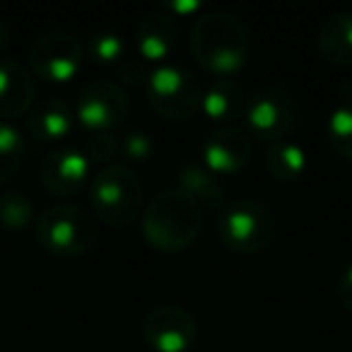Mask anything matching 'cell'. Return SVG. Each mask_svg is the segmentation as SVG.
<instances>
[{"mask_svg":"<svg viewBox=\"0 0 352 352\" xmlns=\"http://www.w3.org/2000/svg\"><path fill=\"white\" fill-rule=\"evenodd\" d=\"M36 239L49 254L60 256V258H75V256L92 251V246L97 244V217L82 206L60 203L39 215Z\"/></svg>","mask_w":352,"mask_h":352,"instance_id":"277c9868","label":"cell"},{"mask_svg":"<svg viewBox=\"0 0 352 352\" xmlns=\"http://www.w3.org/2000/svg\"><path fill=\"white\" fill-rule=\"evenodd\" d=\"M121 150V140L113 135V131L104 133H89L87 145H85V157L89 164H109Z\"/></svg>","mask_w":352,"mask_h":352,"instance_id":"603a6c76","label":"cell"},{"mask_svg":"<svg viewBox=\"0 0 352 352\" xmlns=\"http://www.w3.org/2000/svg\"><path fill=\"white\" fill-rule=\"evenodd\" d=\"M118 78L128 85H140V82H147L150 73H147L145 65H142L138 58H126L118 63Z\"/></svg>","mask_w":352,"mask_h":352,"instance_id":"484cf974","label":"cell"},{"mask_svg":"<svg viewBox=\"0 0 352 352\" xmlns=\"http://www.w3.org/2000/svg\"><path fill=\"white\" fill-rule=\"evenodd\" d=\"M338 297H340L342 307L352 311V263L342 270L340 280H338Z\"/></svg>","mask_w":352,"mask_h":352,"instance_id":"4316f807","label":"cell"},{"mask_svg":"<svg viewBox=\"0 0 352 352\" xmlns=\"http://www.w3.org/2000/svg\"><path fill=\"white\" fill-rule=\"evenodd\" d=\"M75 126V109L65 99L49 97L32 107L27 116V128L36 140H60Z\"/></svg>","mask_w":352,"mask_h":352,"instance_id":"9a60e30c","label":"cell"},{"mask_svg":"<svg viewBox=\"0 0 352 352\" xmlns=\"http://www.w3.org/2000/svg\"><path fill=\"white\" fill-rule=\"evenodd\" d=\"M25 160V138L15 126L0 121V184L12 179Z\"/></svg>","mask_w":352,"mask_h":352,"instance_id":"44dd1931","label":"cell"},{"mask_svg":"<svg viewBox=\"0 0 352 352\" xmlns=\"http://www.w3.org/2000/svg\"><path fill=\"white\" fill-rule=\"evenodd\" d=\"M34 97V73L15 58H0V118H17L30 113Z\"/></svg>","mask_w":352,"mask_h":352,"instance_id":"4fadbf2b","label":"cell"},{"mask_svg":"<svg viewBox=\"0 0 352 352\" xmlns=\"http://www.w3.org/2000/svg\"><path fill=\"white\" fill-rule=\"evenodd\" d=\"M85 49L75 34L65 30H51L39 34L30 46L32 73L49 82H68L82 68Z\"/></svg>","mask_w":352,"mask_h":352,"instance_id":"ba28073f","label":"cell"},{"mask_svg":"<svg viewBox=\"0 0 352 352\" xmlns=\"http://www.w3.org/2000/svg\"><path fill=\"white\" fill-rule=\"evenodd\" d=\"M8 41H10V27H8L6 22L0 20V49H3V46H6Z\"/></svg>","mask_w":352,"mask_h":352,"instance_id":"f1b7e54d","label":"cell"},{"mask_svg":"<svg viewBox=\"0 0 352 352\" xmlns=\"http://www.w3.org/2000/svg\"><path fill=\"white\" fill-rule=\"evenodd\" d=\"M263 164L275 182L289 184L294 179H299L304 174V169H307V152L297 142H289V140L270 142L265 147Z\"/></svg>","mask_w":352,"mask_h":352,"instance_id":"d6986e66","label":"cell"},{"mask_svg":"<svg viewBox=\"0 0 352 352\" xmlns=\"http://www.w3.org/2000/svg\"><path fill=\"white\" fill-rule=\"evenodd\" d=\"M196 336V318L179 304H157L142 318V338L155 352H186Z\"/></svg>","mask_w":352,"mask_h":352,"instance_id":"30bf717a","label":"cell"},{"mask_svg":"<svg viewBox=\"0 0 352 352\" xmlns=\"http://www.w3.org/2000/svg\"><path fill=\"white\" fill-rule=\"evenodd\" d=\"M275 217L261 201L239 198L217 212V236L234 254H258L273 241Z\"/></svg>","mask_w":352,"mask_h":352,"instance_id":"5b68a950","label":"cell"},{"mask_svg":"<svg viewBox=\"0 0 352 352\" xmlns=\"http://www.w3.org/2000/svg\"><path fill=\"white\" fill-rule=\"evenodd\" d=\"M171 10H176V15H184V12H191V10H198V3L196 0H191V3H169Z\"/></svg>","mask_w":352,"mask_h":352,"instance_id":"83f0119b","label":"cell"},{"mask_svg":"<svg viewBox=\"0 0 352 352\" xmlns=\"http://www.w3.org/2000/svg\"><path fill=\"white\" fill-rule=\"evenodd\" d=\"M131 113V102L123 87L111 80H94L87 82L75 102V118L89 133L113 131L121 126Z\"/></svg>","mask_w":352,"mask_h":352,"instance_id":"9c48e42d","label":"cell"},{"mask_svg":"<svg viewBox=\"0 0 352 352\" xmlns=\"http://www.w3.org/2000/svg\"><path fill=\"white\" fill-rule=\"evenodd\" d=\"M179 188L193 196L201 208H210V210L220 212L225 208V186L220 184L217 174H212L206 164H188L179 174Z\"/></svg>","mask_w":352,"mask_h":352,"instance_id":"ac0fdd59","label":"cell"},{"mask_svg":"<svg viewBox=\"0 0 352 352\" xmlns=\"http://www.w3.org/2000/svg\"><path fill=\"white\" fill-rule=\"evenodd\" d=\"M179 41V25L166 12H150L135 27V49L142 60H166Z\"/></svg>","mask_w":352,"mask_h":352,"instance_id":"5bb4252c","label":"cell"},{"mask_svg":"<svg viewBox=\"0 0 352 352\" xmlns=\"http://www.w3.org/2000/svg\"><path fill=\"white\" fill-rule=\"evenodd\" d=\"M147 99L160 116L169 121H186L201 109V85L186 68L164 63L147 78Z\"/></svg>","mask_w":352,"mask_h":352,"instance_id":"8992f818","label":"cell"},{"mask_svg":"<svg viewBox=\"0 0 352 352\" xmlns=\"http://www.w3.org/2000/svg\"><path fill=\"white\" fill-rule=\"evenodd\" d=\"M251 135L244 128L222 126L203 142V162L212 174H236L251 157Z\"/></svg>","mask_w":352,"mask_h":352,"instance_id":"7c38bea8","label":"cell"},{"mask_svg":"<svg viewBox=\"0 0 352 352\" xmlns=\"http://www.w3.org/2000/svg\"><path fill=\"white\" fill-rule=\"evenodd\" d=\"M89 54H92V58L102 60V63H113V60H118L123 54L121 34H113V32L94 34L92 41H89Z\"/></svg>","mask_w":352,"mask_h":352,"instance_id":"cb8c5ba5","label":"cell"},{"mask_svg":"<svg viewBox=\"0 0 352 352\" xmlns=\"http://www.w3.org/2000/svg\"><path fill=\"white\" fill-rule=\"evenodd\" d=\"M89 174V160L73 147L51 150L39 164V182L51 196L70 198L82 191Z\"/></svg>","mask_w":352,"mask_h":352,"instance_id":"8fae6325","label":"cell"},{"mask_svg":"<svg viewBox=\"0 0 352 352\" xmlns=\"http://www.w3.org/2000/svg\"><path fill=\"white\" fill-rule=\"evenodd\" d=\"M201 109L217 123H230L246 111V97L239 82L232 78H217L201 99Z\"/></svg>","mask_w":352,"mask_h":352,"instance_id":"e0dca14e","label":"cell"},{"mask_svg":"<svg viewBox=\"0 0 352 352\" xmlns=\"http://www.w3.org/2000/svg\"><path fill=\"white\" fill-rule=\"evenodd\" d=\"M203 227V208L184 188H164L142 210V234L164 254L184 251L198 239Z\"/></svg>","mask_w":352,"mask_h":352,"instance_id":"7a4b0ae2","label":"cell"},{"mask_svg":"<svg viewBox=\"0 0 352 352\" xmlns=\"http://www.w3.org/2000/svg\"><path fill=\"white\" fill-rule=\"evenodd\" d=\"M246 126L256 138L270 142L285 140L297 126V102L292 92L280 85H265L246 104Z\"/></svg>","mask_w":352,"mask_h":352,"instance_id":"52a82bcc","label":"cell"},{"mask_svg":"<svg viewBox=\"0 0 352 352\" xmlns=\"http://www.w3.org/2000/svg\"><path fill=\"white\" fill-rule=\"evenodd\" d=\"M94 217L111 227H128L142 217L145 186L128 164H109L97 171L89 186Z\"/></svg>","mask_w":352,"mask_h":352,"instance_id":"3957f363","label":"cell"},{"mask_svg":"<svg viewBox=\"0 0 352 352\" xmlns=\"http://www.w3.org/2000/svg\"><path fill=\"white\" fill-rule=\"evenodd\" d=\"M318 51L328 63L352 65V10L333 12L318 27Z\"/></svg>","mask_w":352,"mask_h":352,"instance_id":"2e32d148","label":"cell"},{"mask_svg":"<svg viewBox=\"0 0 352 352\" xmlns=\"http://www.w3.org/2000/svg\"><path fill=\"white\" fill-rule=\"evenodd\" d=\"M328 142L340 157L352 160V99L340 102L328 116Z\"/></svg>","mask_w":352,"mask_h":352,"instance_id":"ffe728a7","label":"cell"},{"mask_svg":"<svg viewBox=\"0 0 352 352\" xmlns=\"http://www.w3.org/2000/svg\"><path fill=\"white\" fill-rule=\"evenodd\" d=\"M34 220V206L20 191H3L0 193V227L6 230H25Z\"/></svg>","mask_w":352,"mask_h":352,"instance_id":"7402d4cb","label":"cell"},{"mask_svg":"<svg viewBox=\"0 0 352 352\" xmlns=\"http://www.w3.org/2000/svg\"><path fill=\"white\" fill-rule=\"evenodd\" d=\"M188 44L198 65L220 78H230L244 68L251 49L249 30L234 12L227 10H210L198 17Z\"/></svg>","mask_w":352,"mask_h":352,"instance_id":"6da1fadb","label":"cell"},{"mask_svg":"<svg viewBox=\"0 0 352 352\" xmlns=\"http://www.w3.org/2000/svg\"><path fill=\"white\" fill-rule=\"evenodd\" d=\"M155 150V142L147 133L142 131H133V133H126L121 140V152L128 157V160H147Z\"/></svg>","mask_w":352,"mask_h":352,"instance_id":"d4e9b609","label":"cell"}]
</instances>
